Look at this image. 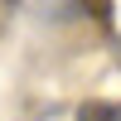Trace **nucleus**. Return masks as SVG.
<instances>
[{
  "mask_svg": "<svg viewBox=\"0 0 121 121\" xmlns=\"http://www.w3.org/2000/svg\"><path fill=\"white\" fill-rule=\"evenodd\" d=\"M78 121H121V102H102V97H92V102L78 107Z\"/></svg>",
  "mask_w": 121,
  "mask_h": 121,
  "instance_id": "obj_1",
  "label": "nucleus"
}]
</instances>
